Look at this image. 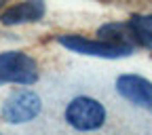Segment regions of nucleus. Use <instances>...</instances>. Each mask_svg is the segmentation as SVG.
<instances>
[{
    "label": "nucleus",
    "instance_id": "1",
    "mask_svg": "<svg viewBox=\"0 0 152 135\" xmlns=\"http://www.w3.org/2000/svg\"><path fill=\"white\" fill-rule=\"evenodd\" d=\"M64 116L70 127L78 131H95L106 123V110L104 106L93 97H74L68 106Z\"/></svg>",
    "mask_w": 152,
    "mask_h": 135
},
{
    "label": "nucleus",
    "instance_id": "2",
    "mask_svg": "<svg viewBox=\"0 0 152 135\" xmlns=\"http://www.w3.org/2000/svg\"><path fill=\"white\" fill-rule=\"evenodd\" d=\"M36 80H38V66L30 55L21 51L0 53V85L2 82L32 85Z\"/></svg>",
    "mask_w": 152,
    "mask_h": 135
},
{
    "label": "nucleus",
    "instance_id": "3",
    "mask_svg": "<svg viewBox=\"0 0 152 135\" xmlns=\"http://www.w3.org/2000/svg\"><path fill=\"white\" fill-rule=\"evenodd\" d=\"M42 110V101L34 91H15L9 95V99L2 104L0 116L4 123L11 125H23L34 120Z\"/></svg>",
    "mask_w": 152,
    "mask_h": 135
},
{
    "label": "nucleus",
    "instance_id": "4",
    "mask_svg": "<svg viewBox=\"0 0 152 135\" xmlns=\"http://www.w3.org/2000/svg\"><path fill=\"white\" fill-rule=\"evenodd\" d=\"M64 47L76 51V53H85V55H97V57H127L133 53V47L125 45H112L104 40H87L83 36H59L57 38Z\"/></svg>",
    "mask_w": 152,
    "mask_h": 135
},
{
    "label": "nucleus",
    "instance_id": "5",
    "mask_svg": "<svg viewBox=\"0 0 152 135\" xmlns=\"http://www.w3.org/2000/svg\"><path fill=\"white\" fill-rule=\"evenodd\" d=\"M116 91L131 104L140 108L152 110V82L142 78V76L125 74L116 78Z\"/></svg>",
    "mask_w": 152,
    "mask_h": 135
},
{
    "label": "nucleus",
    "instance_id": "6",
    "mask_svg": "<svg viewBox=\"0 0 152 135\" xmlns=\"http://www.w3.org/2000/svg\"><path fill=\"white\" fill-rule=\"evenodd\" d=\"M45 15V4L42 2H23L17 4L13 9H9L2 17V23L11 26V23H23V21H36Z\"/></svg>",
    "mask_w": 152,
    "mask_h": 135
},
{
    "label": "nucleus",
    "instance_id": "7",
    "mask_svg": "<svg viewBox=\"0 0 152 135\" xmlns=\"http://www.w3.org/2000/svg\"><path fill=\"white\" fill-rule=\"evenodd\" d=\"M135 40L152 51V15H133L129 21Z\"/></svg>",
    "mask_w": 152,
    "mask_h": 135
}]
</instances>
